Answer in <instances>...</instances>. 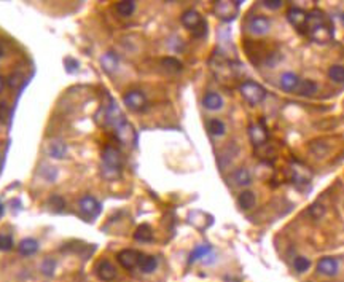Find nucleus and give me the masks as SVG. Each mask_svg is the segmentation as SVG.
Returning a JSON list of instances; mask_svg holds the SVG:
<instances>
[{
  "label": "nucleus",
  "mask_w": 344,
  "mask_h": 282,
  "mask_svg": "<svg viewBox=\"0 0 344 282\" xmlns=\"http://www.w3.org/2000/svg\"><path fill=\"white\" fill-rule=\"evenodd\" d=\"M306 29L309 31V37L317 43H326L333 37V29L326 20V16L320 10H314L308 15Z\"/></svg>",
  "instance_id": "1"
},
{
  "label": "nucleus",
  "mask_w": 344,
  "mask_h": 282,
  "mask_svg": "<svg viewBox=\"0 0 344 282\" xmlns=\"http://www.w3.org/2000/svg\"><path fill=\"white\" fill-rule=\"evenodd\" d=\"M123 169V156L115 147H106L102 152V175L108 180L118 179Z\"/></svg>",
  "instance_id": "2"
},
{
  "label": "nucleus",
  "mask_w": 344,
  "mask_h": 282,
  "mask_svg": "<svg viewBox=\"0 0 344 282\" xmlns=\"http://www.w3.org/2000/svg\"><path fill=\"white\" fill-rule=\"evenodd\" d=\"M239 91H240V96L252 105L263 102L266 98V90L262 85H258L255 82H244L239 86Z\"/></svg>",
  "instance_id": "3"
},
{
  "label": "nucleus",
  "mask_w": 344,
  "mask_h": 282,
  "mask_svg": "<svg viewBox=\"0 0 344 282\" xmlns=\"http://www.w3.org/2000/svg\"><path fill=\"white\" fill-rule=\"evenodd\" d=\"M239 4L240 2H228V0H220V2H215L214 13L223 21H231V20H234V18H236Z\"/></svg>",
  "instance_id": "4"
},
{
  "label": "nucleus",
  "mask_w": 344,
  "mask_h": 282,
  "mask_svg": "<svg viewBox=\"0 0 344 282\" xmlns=\"http://www.w3.org/2000/svg\"><path fill=\"white\" fill-rule=\"evenodd\" d=\"M123 102L124 105L132 112H142L147 109V98L142 91H128L123 96Z\"/></svg>",
  "instance_id": "5"
},
{
  "label": "nucleus",
  "mask_w": 344,
  "mask_h": 282,
  "mask_svg": "<svg viewBox=\"0 0 344 282\" xmlns=\"http://www.w3.org/2000/svg\"><path fill=\"white\" fill-rule=\"evenodd\" d=\"M78 207L82 210V214L84 217H88V218H94V217H98L99 212H100V204H99V201L96 198H92V196H83L78 202Z\"/></svg>",
  "instance_id": "6"
},
{
  "label": "nucleus",
  "mask_w": 344,
  "mask_h": 282,
  "mask_svg": "<svg viewBox=\"0 0 344 282\" xmlns=\"http://www.w3.org/2000/svg\"><path fill=\"white\" fill-rule=\"evenodd\" d=\"M116 258H118V263L122 265L123 268L126 269H132L136 268L137 265H139V258H140V253L139 252H136L132 249H124L122 250L118 255H116Z\"/></svg>",
  "instance_id": "7"
},
{
  "label": "nucleus",
  "mask_w": 344,
  "mask_h": 282,
  "mask_svg": "<svg viewBox=\"0 0 344 282\" xmlns=\"http://www.w3.org/2000/svg\"><path fill=\"white\" fill-rule=\"evenodd\" d=\"M115 134L120 139V142L126 145H132L136 142V131L128 121H123L122 125L115 128Z\"/></svg>",
  "instance_id": "8"
},
{
  "label": "nucleus",
  "mask_w": 344,
  "mask_h": 282,
  "mask_svg": "<svg viewBox=\"0 0 344 282\" xmlns=\"http://www.w3.org/2000/svg\"><path fill=\"white\" fill-rule=\"evenodd\" d=\"M270 29H271V23L266 16L258 15L248 21V31L255 35H264L270 32Z\"/></svg>",
  "instance_id": "9"
},
{
  "label": "nucleus",
  "mask_w": 344,
  "mask_h": 282,
  "mask_svg": "<svg viewBox=\"0 0 344 282\" xmlns=\"http://www.w3.org/2000/svg\"><path fill=\"white\" fill-rule=\"evenodd\" d=\"M287 20L295 29L303 31L306 29V24H308V13L301 10V8H290L287 12Z\"/></svg>",
  "instance_id": "10"
},
{
  "label": "nucleus",
  "mask_w": 344,
  "mask_h": 282,
  "mask_svg": "<svg viewBox=\"0 0 344 282\" xmlns=\"http://www.w3.org/2000/svg\"><path fill=\"white\" fill-rule=\"evenodd\" d=\"M248 136H250V140L254 145H263L268 140V133H266V128L263 125V121L254 123L248 128Z\"/></svg>",
  "instance_id": "11"
},
{
  "label": "nucleus",
  "mask_w": 344,
  "mask_h": 282,
  "mask_svg": "<svg viewBox=\"0 0 344 282\" xmlns=\"http://www.w3.org/2000/svg\"><path fill=\"white\" fill-rule=\"evenodd\" d=\"M96 272H98L99 279L106 280V282H110L116 277V269L108 260H100L96 266Z\"/></svg>",
  "instance_id": "12"
},
{
  "label": "nucleus",
  "mask_w": 344,
  "mask_h": 282,
  "mask_svg": "<svg viewBox=\"0 0 344 282\" xmlns=\"http://www.w3.org/2000/svg\"><path fill=\"white\" fill-rule=\"evenodd\" d=\"M214 258H215V255L209 245H198L190 255V263L198 261V260H201L202 263H212Z\"/></svg>",
  "instance_id": "13"
},
{
  "label": "nucleus",
  "mask_w": 344,
  "mask_h": 282,
  "mask_svg": "<svg viewBox=\"0 0 344 282\" xmlns=\"http://www.w3.org/2000/svg\"><path fill=\"white\" fill-rule=\"evenodd\" d=\"M317 271L325 276H334L338 272V261L332 257L320 258L319 263H317Z\"/></svg>",
  "instance_id": "14"
},
{
  "label": "nucleus",
  "mask_w": 344,
  "mask_h": 282,
  "mask_svg": "<svg viewBox=\"0 0 344 282\" xmlns=\"http://www.w3.org/2000/svg\"><path fill=\"white\" fill-rule=\"evenodd\" d=\"M201 23H202V18H201V15L198 13L196 10H186V12L182 15V24L185 26L186 29H190L192 32H193Z\"/></svg>",
  "instance_id": "15"
},
{
  "label": "nucleus",
  "mask_w": 344,
  "mask_h": 282,
  "mask_svg": "<svg viewBox=\"0 0 344 282\" xmlns=\"http://www.w3.org/2000/svg\"><path fill=\"white\" fill-rule=\"evenodd\" d=\"M202 105L208 110H220L223 107V99L218 93H208L202 98Z\"/></svg>",
  "instance_id": "16"
},
{
  "label": "nucleus",
  "mask_w": 344,
  "mask_h": 282,
  "mask_svg": "<svg viewBox=\"0 0 344 282\" xmlns=\"http://www.w3.org/2000/svg\"><path fill=\"white\" fill-rule=\"evenodd\" d=\"M300 85V78L294 72H286L280 75V88L284 91H295Z\"/></svg>",
  "instance_id": "17"
},
{
  "label": "nucleus",
  "mask_w": 344,
  "mask_h": 282,
  "mask_svg": "<svg viewBox=\"0 0 344 282\" xmlns=\"http://www.w3.org/2000/svg\"><path fill=\"white\" fill-rule=\"evenodd\" d=\"M139 269L142 272H145V274H150V272H153L154 269H156L158 266V261L154 257H152V255H142L140 253V258H139Z\"/></svg>",
  "instance_id": "18"
},
{
  "label": "nucleus",
  "mask_w": 344,
  "mask_h": 282,
  "mask_svg": "<svg viewBox=\"0 0 344 282\" xmlns=\"http://www.w3.org/2000/svg\"><path fill=\"white\" fill-rule=\"evenodd\" d=\"M48 153L53 158L61 160V158L67 156V145L64 142H61V140H53V142L48 145Z\"/></svg>",
  "instance_id": "19"
},
{
  "label": "nucleus",
  "mask_w": 344,
  "mask_h": 282,
  "mask_svg": "<svg viewBox=\"0 0 344 282\" xmlns=\"http://www.w3.org/2000/svg\"><path fill=\"white\" fill-rule=\"evenodd\" d=\"M233 182L238 185V187H246L252 182V175L248 172L246 167H239L233 172Z\"/></svg>",
  "instance_id": "20"
},
{
  "label": "nucleus",
  "mask_w": 344,
  "mask_h": 282,
  "mask_svg": "<svg viewBox=\"0 0 344 282\" xmlns=\"http://www.w3.org/2000/svg\"><path fill=\"white\" fill-rule=\"evenodd\" d=\"M38 250V242L36 239H32V237H26L20 242V253L26 255V257H29V255H34Z\"/></svg>",
  "instance_id": "21"
},
{
  "label": "nucleus",
  "mask_w": 344,
  "mask_h": 282,
  "mask_svg": "<svg viewBox=\"0 0 344 282\" xmlns=\"http://www.w3.org/2000/svg\"><path fill=\"white\" fill-rule=\"evenodd\" d=\"M134 239L140 242H150L153 239V230L150 228V225L144 223L140 226H137V230L134 233Z\"/></svg>",
  "instance_id": "22"
},
{
  "label": "nucleus",
  "mask_w": 344,
  "mask_h": 282,
  "mask_svg": "<svg viewBox=\"0 0 344 282\" xmlns=\"http://www.w3.org/2000/svg\"><path fill=\"white\" fill-rule=\"evenodd\" d=\"M298 94L300 96H304V98H309V96H314L317 93V83L312 82V80H303V82H300L298 85Z\"/></svg>",
  "instance_id": "23"
},
{
  "label": "nucleus",
  "mask_w": 344,
  "mask_h": 282,
  "mask_svg": "<svg viewBox=\"0 0 344 282\" xmlns=\"http://www.w3.org/2000/svg\"><path fill=\"white\" fill-rule=\"evenodd\" d=\"M255 195L252 191H242L239 195V198H238V204H239V207L240 209H244V210H248V209H252L254 206H255Z\"/></svg>",
  "instance_id": "24"
},
{
  "label": "nucleus",
  "mask_w": 344,
  "mask_h": 282,
  "mask_svg": "<svg viewBox=\"0 0 344 282\" xmlns=\"http://www.w3.org/2000/svg\"><path fill=\"white\" fill-rule=\"evenodd\" d=\"M208 131H209V133H210L212 136L220 137V136L225 134V131H226L225 123H223L222 120H218V118H212V120L208 123Z\"/></svg>",
  "instance_id": "25"
},
{
  "label": "nucleus",
  "mask_w": 344,
  "mask_h": 282,
  "mask_svg": "<svg viewBox=\"0 0 344 282\" xmlns=\"http://www.w3.org/2000/svg\"><path fill=\"white\" fill-rule=\"evenodd\" d=\"M161 66L169 74H177V72L182 70V63H180V61L176 59V58H164L161 61Z\"/></svg>",
  "instance_id": "26"
},
{
  "label": "nucleus",
  "mask_w": 344,
  "mask_h": 282,
  "mask_svg": "<svg viewBox=\"0 0 344 282\" xmlns=\"http://www.w3.org/2000/svg\"><path fill=\"white\" fill-rule=\"evenodd\" d=\"M102 67H104L107 72H115L118 67V58L114 55V53H106L100 59Z\"/></svg>",
  "instance_id": "27"
},
{
  "label": "nucleus",
  "mask_w": 344,
  "mask_h": 282,
  "mask_svg": "<svg viewBox=\"0 0 344 282\" xmlns=\"http://www.w3.org/2000/svg\"><path fill=\"white\" fill-rule=\"evenodd\" d=\"M136 10V2H132V0H123V2H118L116 4V12L120 16H131Z\"/></svg>",
  "instance_id": "28"
},
{
  "label": "nucleus",
  "mask_w": 344,
  "mask_h": 282,
  "mask_svg": "<svg viewBox=\"0 0 344 282\" xmlns=\"http://www.w3.org/2000/svg\"><path fill=\"white\" fill-rule=\"evenodd\" d=\"M328 77L334 83H344V67L334 64L328 69Z\"/></svg>",
  "instance_id": "29"
},
{
  "label": "nucleus",
  "mask_w": 344,
  "mask_h": 282,
  "mask_svg": "<svg viewBox=\"0 0 344 282\" xmlns=\"http://www.w3.org/2000/svg\"><path fill=\"white\" fill-rule=\"evenodd\" d=\"M13 249V237L8 233H0V250L6 252Z\"/></svg>",
  "instance_id": "30"
},
{
  "label": "nucleus",
  "mask_w": 344,
  "mask_h": 282,
  "mask_svg": "<svg viewBox=\"0 0 344 282\" xmlns=\"http://www.w3.org/2000/svg\"><path fill=\"white\" fill-rule=\"evenodd\" d=\"M294 266L298 272H306L309 269V266H311V261H309L306 257H296L294 261Z\"/></svg>",
  "instance_id": "31"
},
{
  "label": "nucleus",
  "mask_w": 344,
  "mask_h": 282,
  "mask_svg": "<svg viewBox=\"0 0 344 282\" xmlns=\"http://www.w3.org/2000/svg\"><path fill=\"white\" fill-rule=\"evenodd\" d=\"M56 269V261L53 258H46L42 263V272L43 276H53V272Z\"/></svg>",
  "instance_id": "32"
},
{
  "label": "nucleus",
  "mask_w": 344,
  "mask_h": 282,
  "mask_svg": "<svg viewBox=\"0 0 344 282\" xmlns=\"http://www.w3.org/2000/svg\"><path fill=\"white\" fill-rule=\"evenodd\" d=\"M309 214H311L314 218H320L325 214V207L322 204H312L311 209H309Z\"/></svg>",
  "instance_id": "33"
},
{
  "label": "nucleus",
  "mask_w": 344,
  "mask_h": 282,
  "mask_svg": "<svg viewBox=\"0 0 344 282\" xmlns=\"http://www.w3.org/2000/svg\"><path fill=\"white\" fill-rule=\"evenodd\" d=\"M262 4L264 8H268V10H278V8L282 7V0H264Z\"/></svg>",
  "instance_id": "34"
},
{
  "label": "nucleus",
  "mask_w": 344,
  "mask_h": 282,
  "mask_svg": "<svg viewBox=\"0 0 344 282\" xmlns=\"http://www.w3.org/2000/svg\"><path fill=\"white\" fill-rule=\"evenodd\" d=\"M206 28H208V26H206V23L202 21V23L193 31V35H194V37H202V35L206 34Z\"/></svg>",
  "instance_id": "35"
},
{
  "label": "nucleus",
  "mask_w": 344,
  "mask_h": 282,
  "mask_svg": "<svg viewBox=\"0 0 344 282\" xmlns=\"http://www.w3.org/2000/svg\"><path fill=\"white\" fill-rule=\"evenodd\" d=\"M4 85H5V82H4V78H2V77H0V91H2V90H4Z\"/></svg>",
  "instance_id": "36"
},
{
  "label": "nucleus",
  "mask_w": 344,
  "mask_h": 282,
  "mask_svg": "<svg viewBox=\"0 0 344 282\" xmlns=\"http://www.w3.org/2000/svg\"><path fill=\"white\" fill-rule=\"evenodd\" d=\"M340 20H341V23H342V26H344V13H341V16H340Z\"/></svg>",
  "instance_id": "37"
},
{
  "label": "nucleus",
  "mask_w": 344,
  "mask_h": 282,
  "mask_svg": "<svg viewBox=\"0 0 344 282\" xmlns=\"http://www.w3.org/2000/svg\"><path fill=\"white\" fill-rule=\"evenodd\" d=\"M4 55V47H2V43H0V56Z\"/></svg>",
  "instance_id": "38"
}]
</instances>
